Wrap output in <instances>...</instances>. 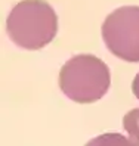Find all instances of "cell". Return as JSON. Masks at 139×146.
<instances>
[{"mask_svg":"<svg viewBox=\"0 0 139 146\" xmlns=\"http://www.w3.org/2000/svg\"><path fill=\"white\" fill-rule=\"evenodd\" d=\"M56 30V13L45 0H22L15 5L6 19L9 38L27 50H39L49 44Z\"/></svg>","mask_w":139,"mask_h":146,"instance_id":"6da1fadb","label":"cell"},{"mask_svg":"<svg viewBox=\"0 0 139 146\" xmlns=\"http://www.w3.org/2000/svg\"><path fill=\"white\" fill-rule=\"evenodd\" d=\"M108 50L126 62H139V6H121L102 24Z\"/></svg>","mask_w":139,"mask_h":146,"instance_id":"3957f363","label":"cell"},{"mask_svg":"<svg viewBox=\"0 0 139 146\" xmlns=\"http://www.w3.org/2000/svg\"><path fill=\"white\" fill-rule=\"evenodd\" d=\"M132 90H133V94L136 96V99H139V72L136 74L135 80H133V84H132Z\"/></svg>","mask_w":139,"mask_h":146,"instance_id":"8992f818","label":"cell"},{"mask_svg":"<svg viewBox=\"0 0 139 146\" xmlns=\"http://www.w3.org/2000/svg\"><path fill=\"white\" fill-rule=\"evenodd\" d=\"M86 146H138L120 133H105L92 139Z\"/></svg>","mask_w":139,"mask_h":146,"instance_id":"277c9868","label":"cell"},{"mask_svg":"<svg viewBox=\"0 0 139 146\" xmlns=\"http://www.w3.org/2000/svg\"><path fill=\"white\" fill-rule=\"evenodd\" d=\"M123 127L129 134V139L139 146V108H135L124 115Z\"/></svg>","mask_w":139,"mask_h":146,"instance_id":"5b68a950","label":"cell"},{"mask_svg":"<svg viewBox=\"0 0 139 146\" xmlns=\"http://www.w3.org/2000/svg\"><path fill=\"white\" fill-rule=\"evenodd\" d=\"M110 68L93 55H77L64 64L59 72V87L77 104H93L110 89Z\"/></svg>","mask_w":139,"mask_h":146,"instance_id":"7a4b0ae2","label":"cell"}]
</instances>
